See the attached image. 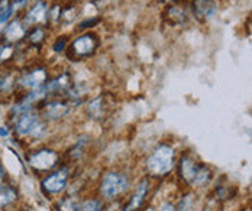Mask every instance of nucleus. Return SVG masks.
<instances>
[{
  "label": "nucleus",
  "instance_id": "nucleus-30",
  "mask_svg": "<svg viewBox=\"0 0 252 211\" xmlns=\"http://www.w3.org/2000/svg\"><path fill=\"white\" fill-rule=\"evenodd\" d=\"M0 136H7V131H4V128H0Z\"/></svg>",
  "mask_w": 252,
  "mask_h": 211
},
{
  "label": "nucleus",
  "instance_id": "nucleus-32",
  "mask_svg": "<svg viewBox=\"0 0 252 211\" xmlns=\"http://www.w3.org/2000/svg\"><path fill=\"white\" fill-rule=\"evenodd\" d=\"M1 178H3V168L0 166V181H1Z\"/></svg>",
  "mask_w": 252,
  "mask_h": 211
},
{
  "label": "nucleus",
  "instance_id": "nucleus-33",
  "mask_svg": "<svg viewBox=\"0 0 252 211\" xmlns=\"http://www.w3.org/2000/svg\"><path fill=\"white\" fill-rule=\"evenodd\" d=\"M147 211H154V210H147Z\"/></svg>",
  "mask_w": 252,
  "mask_h": 211
},
{
  "label": "nucleus",
  "instance_id": "nucleus-16",
  "mask_svg": "<svg viewBox=\"0 0 252 211\" xmlns=\"http://www.w3.org/2000/svg\"><path fill=\"white\" fill-rule=\"evenodd\" d=\"M18 198V192L12 186H1L0 188V209L12 204Z\"/></svg>",
  "mask_w": 252,
  "mask_h": 211
},
{
  "label": "nucleus",
  "instance_id": "nucleus-23",
  "mask_svg": "<svg viewBox=\"0 0 252 211\" xmlns=\"http://www.w3.org/2000/svg\"><path fill=\"white\" fill-rule=\"evenodd\" d=\"M67 48V38H60L55 44H54V51L55 53H63Z\"/></svg>",
  "mask_w": 252,
  "mask_h": 211
},
{
  "label": "nucleus",
  "instance_id": "nucleus-4",
  "mask_svg": "<svg viewBox=\"0 0 252 211\" xmlns=\"http://www.w3.org/2000/svg\"><path fill=\"white\" fill-rule=\"evenodd\" d=\"M191 12L199 22H207L216 15L218 4L215 0H191Z\"/></svg>",
  "mask_w": 252,
  "mask_h": 211
},
{
  "label": "nucleus",
  "instance_id": "nucleus-21",
  "mask_svg": "<svg viewBox=\"0 0 252 211\" xmlns=\"http://www.w3.org/2000/svg\"><path fill=\"white\" fill-rule=\"evenodd\" d=\"M44 36H45L44 29H42V27H35V29L29 33V41H31L32 44H39V42L44 39Z\"/></svg>",
  "mask_w": 252,
  "mask_h": 211
},
{
  "label": "nucleus",
  "instance_id": "nucleus-25",
  "mask_svg": "<svg viewBox=\"0 0 252 211\" xmlns=\"http://www.w3.org/2000/svg\"><path fill=\"white\" fill-rule=\"evenodd\" d=\"M48 15L52 18V21H54V22H55V21H58V18L63 15V13H61V7H60V6H55Z\"/></svg>",
  "mask_w": 252,
  "mask_h": 211
},
{
  "label": "nucleus",
  "instance_id": "nucleus-2",
  "mask_svg": "<svg viewBox=\"0 0 252 211\" xmlns=\"http://www.w3.org/2000/svg\"><path fill=\"white\" fill-rule=\"evenodd\" d=\"M129 188V178L122 172H107L100 183V194L104 200H115Z\"/></svg>",
  "mask_w": 252,
  "mask_h": 211
},
{
  "label": "nucleus",
  "instance_id": "nucleus-18",
  "mask_svg": "<svg viewBox=\"0 0 252 211\" xmlns=\"http://www.w3.org/2000/svg\"><path fill=\"white\" fill-rule=\"evenodd\" d=\"M103 210V204L100 200H89L86 201L78 211H101Z\"/></svg>",
  "mask_w": 252,
  "mask_h": 211
},
{
  "label": "nucleus",
  "instance_id": "nucleus-12",
  "mask_svg": "<svg viewBox=\"0 0 252 211\" xmlns=\"http://www.w3.org/2000/svg\"><path fill=\"white\" fill-rule=\"evenodd\" d=\"M45 79H47V71L44 68H38L25 74L24 79H21V84L29 88H38L44 85Z\"/></svg>",
  "mask_w": 252,
  "mask_h": 211
},
{
  "label": "nucleus",
  "instance_id": "nucleus-8",
  "mask_svg": "<svg viewBox=\"0 0 252 211\" xmlns=\"http://www.w3.org/2000/svg\"><path fill=\"white\" fill-rule=\"evenodd\" d=\"M39 122L38 116L32 111H26V113H22L19 114V119L16 122V133L19 136H26V134H31L33 128L36 126V123Z\"/></svg>",
  "mask_w": 252,
  "mask_h": 211
},
{
  "label": "nucleus",
  "instance_id": "nucleus-31",
  "mask_svg": "<svg viewBox=\"0 0 252 211\" xmlns=\"http://www.w3.org/2000/svg\"><path fill=\"white\" fill-rule=\"evenodd\" d=\"M124 211H132V207H130V203H129V204L126 206L125 209H124Z\"/></svg>",
  "mask_w": 252,
  "mask_h": 211
},
{
  "label": "nucleus",
  "instance_id": "nucleus-3",
  "mask_svg": "<svg viewBox=\"0 0 252 211\" xmlns=\"http://www.w3.org/2000/svg\"><path fill=\"white\" fill-rule=\"evenodd\" d=\"M99 45H100V41H99L97 35L84 33V35L78 36L76 41L70 45L68 55L71 58H74V59L87 58V56H92L93 53L97 51Z\"/></svg>",
  "mask_w": 252,
  "mask_h": 211
},
{
  "label": "nucleus",
  "instance_id": "nucleus-15",
  "mask_svg": "<svg viewBox=\"0 0 252 211\" xmlns=\"http://www.w3.org/2000/svg\"><path fill=\"white\" fill-rule=\"evenodd\" d=\"M6 38H7V41H18V39H21L24 35H25V29L22 27L21 25V22L19 21H13L9 26L6 27Z\"/></svg>",
  "mask_w": 252,
  "mask_h": 211
},
{
  "label": "nucleus",
  "instance_id": "nucleus-19",
  "mask_svg": "<svg viewBox=\"0 0 252 211\" xmlns=\"http://www.w3.org/2000/svg\"><path fill=\"white\" fill-rule=\"evenodd\" d=\"M15 85V79L12 76H3L0 77V91L1 93H9Z\"/></svg>",
  "mask_w": 252,
  "mask_h": 211
},
{
  "label": "nucleus",
  "instance_id": "nucleus-10",
  "mask_svg": "<svg viewBox=\"0 0 252 211\" xmlns=\"http://www.w3.org/2000/svg\"><path fill=\"white\" fill-rule=\"evenodd\" d=\"M164 19L170 25H183L187 19L186 9L180 4H168V7L164 10Z\"/></svg>",
  "mask_w": 252,
  "mask_h": 211
},
{
  "label": "nucleus",
  "instance_id": "nucleus-26",
  "mask_svg": "<svg viewBox=\"0 0 252 211\" xmlns=\"http://www.w3.org/2000/svg\"><path fill=\"white\" fill-rule=\"evenodd\" d=\"M76 210V206L73 201H65L63 206H61V211H74Z\"/></svg>",
  "mask_w": 252,
  "mask_h": 211
},
{
  "label": "nucleus",
  "instance_id": "nucleus-24",
  "mask_svg": "<svg viewBox=\"0 0 252 211\" xmlns=\"http://www.w3.org/2000/svg\"><path fill=\"white\" fill-rule=\"evenodd\" d=\"M12 53V47H0V61L6 59Z\"/></svg>",
  "mask_w": 252,
  "mask_h": 211
},
{
  "label": "nucleus",
  "instance_id": "nucleus-9",
  "mask_svg": "<svg viewBox=\"0 0 252 211\" xmlns=\"http://www.w3.org/2000/svg\"><path fill=\"white\" fill-rule=\"evenodd\" d=\"M48 16V12H47V3L44 0H38L32 9L26 13L25 22L28 25H38V24H42Z\"/></svg>",
  "mask_w": 252,
  "mask_h": 211
},
{
  "label": "nucleus",
  "instance_id": "nucleus-5",
  "mask_svg": "<svg viewBox=\"0 0 252 211\" xmlns=\"http://www.w3.org/2000/svg\"><path fill=\"white\" fill-rule=\"evenodd\" d=\"M68 175H70V171L67 168H63L54 174H51L50 177H47L44 181H42V186L45 191H48L51 194H58L61 192L68 181Z\"/></svg>",
  "mask_w": 252,
  "mask_h": 211
},
{
  "label": "nucleus",
  "instance_id": "nucleus-28",
  "mask_svg": "<svg viewBox=\"0 0 252 211\" xmlns=\"http://www.w3.org/2000/svg\"><path fill=\"white\" fill-rule=\"evenodd\" d=\"M162 3H165V4H176L177 0H161Z\"/></svg>",
  "mask_w": 252,
  "mask_h": 211
},
{
  "label": "nucleus",
  "instance_id": "nucleus-13",
  "mask_svg": "<svg viewBox=\"0 0 252 211\" xmlns=\"http://www.w3.org/2000/svg\"><path fill=\"white\" fill-rule=\"evenodd\" d=\"M107 110V102L104 96H97L96 99H93L89 106H87V113L93 117V119H100L106 114Z\"/></svg>",
  "mask_w": 252,
  "mask_h": 211
},
{
  "label": "nucleus",
  "instance_id": "nucleus-14",
  "mask_svg": "<svg viewBox=\"0 0 252 211\" xmlns=\"http://www.w3.org/2000/svg\"><path fill=\"white\" fill-rule=\"evenodd\" d=\"M68 111H70V106L63 102H51L45 107V116L52 120L64 117Z\"/></svg>",
  "mask_w": 252,
  "mask_h": 211
},
{
  "label": "nucleus",
  "instance_id": "nucleus-22",
  "mask_svg": "<svg viewBox=\"0 0 252 211\" xmlns=\"http://www.w3.org/2000/svg\"><path fill=\"white\" fill-rule=\"evenodd\" d=\"M13 12H15V6H13V1H12V4L9 6V7H6L4 10H0V27L3 26L9 19H10V16L13 15Z\"/></svg>",
  "mask_w": 252,
  "mask_h": 211
},
{
  "label": "nucleus",
  "instance_id": "nucleus-17",
  "mask_svg": "<svg viewBox=\"0 0 252 211\" xmlns=\"http://www.w3.org/2000/svg\"><path fill=\"white\" fill-rule=\"evenodd\" d=\"M210 169L206 165H199V169L196 172V177L193 180V186H204L210 181Z\"/></svg>",
  "mask_w": 252,
  "mask_h": 211
},
{
  "label": "nucleus",
  "instance_id": "nucleus-29",
  "mask_svg": "<svg viewBox=\"0 0 252 211\" xmlns=\"http://www.w3.org/2000/svg\"><path fill=\"white\" fill-rule=\"evenodd\" d=\"M206 211H219L218 209H212V201H210V204L206 207Z\"/></svg>",
  "mask_w": 252,
  "mask_h": 211
},
{
  "label": "nucleus",
  "instance_id": "nucleus-27",
  "mask_svg": "<svg viewBox=\"0 0 252 211\" xmlns=\"http://www.w3.org/2000/svg\"><path fill=\"white\" fill-rule=\"evenodd\" d=\"M159 211H176V207H174L171 203H164V204L161 206Z\"/></svg>",
  "mask_w": 252,
  "mask_h": 211
},
{
  "label": "nucleus",
  "instance_id": "nucleus-1",
  "mask_svg": "<svg viewBox=\"0 0 252 211\" xmlns=\"http://www.w3.org/2000/svg\"><path fill=\"white\" fill-rule=\"evenodd\" d=\"M174 149L170 145L157 146L147 159V171L152 177H165L174 168Z\"/></svg>",
  "mask_w": 252,
  "mask_h": 211
},
{
  "label": "nucleus",
  "instance_id": "nucleus-20",
  "mask_svg": "<svg viewBox=\"0 0 252 211\" xmlns=\"http://www.w3.org/2000/svg\"><path fill=\"white\" fill-rule=\"evenodd\" d=\"M191 209H193V197L189 194V195L181 198V201H180L176 211H191Z\"/></svg>",
  "mask_w": 252,
  "mask_h": 211
},
{
  "label": "nucleus",
  "instance_id": "nucleus-7",
  "mask_svg": "<svg viewBox=\"0 0 252 211\" xmlns=\"http://www.w3.org/2000/svg\"><path fill=\"white\" fill-rule=\"evenodd\" d=\"M199 165L194 159L189 155H184L180 159V163H178V169H180V177L181 180L186 183V184L191 185L193 184V180L196 177V172L199 169Z\"/></svg>",
  "mask_w": 252,
  "mask_h": 211
},
{
  "label": "nucleus",
  "instance_id": "nucleus-6",
  "mask_svg": "<svg viewBox=\"0 0 252 211\" xmlns=\"http://www.w3.org/2000/svg\"><path fill=\"white\" fill-rule=\"evenodd\" d=\"M57 160H58V155L50 149L38 151L29 159L31 165L38 168V169H51L57 163Z\"/></svg>",
  "mask_w": 252,
  "mask_h": 211
},
{
  "label": "nucleus",
  "instance_id": "nucleus-11",
  "mask_svg": "<svg viewBox=\"0 0 252 211\" xmlns=\"http://www.w3.org/2000/svg\"><path fill=\"white\" fill-rule=\"evenodd\" d=\"M150 186H151V184H150L148 178L141 180V183L138 184L136 191H135V194H133V197L130 200L132 210H139L142 207V204H144V201H145V198H147V195L150 192Z\"/></svg>",
  "mask_w": 252,
  "mask_h": 211
}]
</instances>
